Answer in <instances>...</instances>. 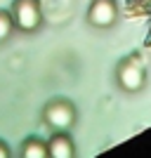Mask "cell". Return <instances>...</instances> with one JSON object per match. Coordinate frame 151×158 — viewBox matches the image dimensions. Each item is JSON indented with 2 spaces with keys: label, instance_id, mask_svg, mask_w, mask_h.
Returning a JSON list of instances; mask_svg holds the SVG:
<instances>
[{
  "label": "cell",
  "instance_id": "cell-2",
  "mask_svg": "<svg viewBox=\"0 0 151 158\" xmlns=\"http://www.w3.org/2000/svg\"><path fill=\"white\" fill-rule=\"evenodd\" d=\"M45 123L57 132H66L71 130L76 123V109L71 102L66 99H54L45 106Z\"/></svg>",
  "mask_w": 151,
  "mask_h": 158
},
{
  "label": "cell",
  "instance_id": "cell-7",
  "mask_svg": "<svg viewBox=\"0 0 151 158\" xmlns=\"http://www.w3.org/2000/svg\"><path fill=\"white\" fill-rule=\"evenodd\" d=\"M12 26H14L12 17H10L7 12H2V10H0V43L10 38V33H12Z\"/></svg>",
  "mask_w": 151,
  "mask_h": 158
},
{
  "label": "cell",
  "instance_id": "cell-5",
  "mask_svg": "<svg viewBox=\"0 0 151 158\" xmlns=\"http://www.w3.org/2000/svg\"><path fill=\"white\" fill-rule=\"evenodd\" d=\"M47 156L52 158H71L73 156V142L69 135L59 132V135H54L50 139V144H47Z\"/></svg>",
  "mask_w": 151,
  "mask_h": 158
},
{
  "label": "cell",
  "instance_id": "cell-8",
  "mask_svg": "<svg viewBox=\"0 0 151 158\" xmlns=\"http://www.w3.org/2000/svg\"><path fill=\"white\" fill-rule=\"evenodd\" d=\"M0 158H10V146L5 142H0Z\"/></svg>",
  "mask_w": 151,
  "mask_h": 158
},
{
  "label": "cell",
  "instance_id": "cell-1",
  "mask_svg": "<svg viewBox=\"0 0 151 158\" xmlns=\"http://www.w3.org/2000/svg\"><path fill=\"white\" fill-rule=\"evenodd\" d=\"M14 26L24 33L38 31L43 24V12H40V0H14L12 10Z\"/></svg>",
  "mask_w": 151,
  "mask_h": 158
},
{
  "label": "cell",
  "instance_id": "cell-6",
  "mask_svg": "<svg viewBox=\"0 0 151 158\" xmlns=\"http://www.w3.org/2000/svg\"><path fill=\"white\" fill-rule=\"evenodd\" d=\"M21 156L24 158H47V144L38 137H31L21 146Z\"/></svg>",
  "mask_w": 151,
  "mask_h": 158
},
{
  "label": "cell",
  "instance_id": "cell-3",
  "mask_svg": "<svg viewBox=\"0 0 151 158\" xmlns=\"http://www.w3.org/2000/svg\"><path fill=\"white\" fill-rule=\"evenodd\" d=\"M118 19V7L116 0H92L90 12H87V21L97 28H109L113 26V21Z\"/></svg>",
  "mask_w": 151,
  "mask_h": 158
},
{
  "label": "cell",
  "instance_id": "cell-4",
  "mask_svg": "<svg viewBox=\"0 0 151 158\" xmlns=\"http://www.w3.org/2000/svg\"><path fill=\"white\" fill-rule=\"evenodd\" d=\"M118 85L123 90H128V92L142 90L144 87V69L137 66V61H132V59L123 61L118 66Z\"/></svg>",
  "mask_w": 151,
  "mask_h": 158
}]
</instances>
